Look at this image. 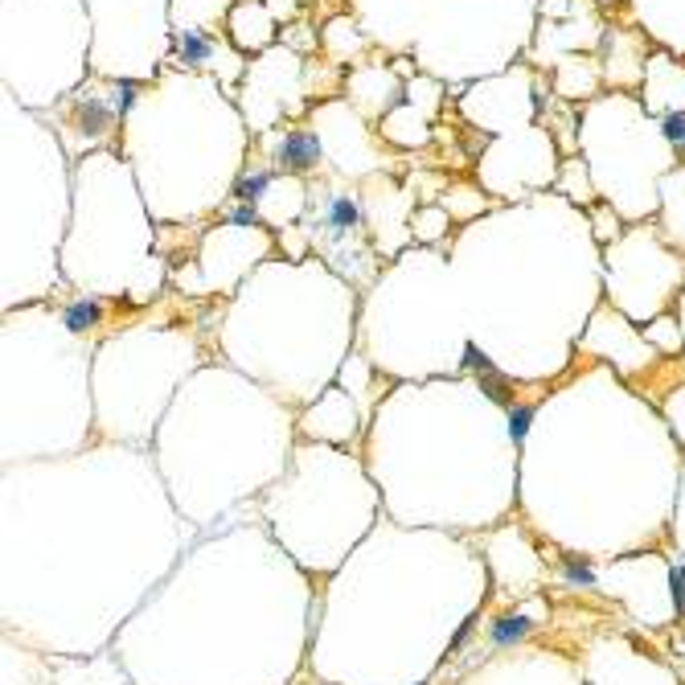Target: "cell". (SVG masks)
<instances>
[{"mask_svg":"<svg viewBox=\"0 0 685 685\" xmlns=\"http://www.w3.org/2000/svg\"><path fill=\"white\" fill-rule=\"evenodd\" d=\"M533 616H538V608H522V611H513V616L492 620L489 640H492L497 648H505V645H522V640L533 632V624H538Z\"/></svg>","mask_w":685,"mask_h":685,"instance_id":"3","label":"cell"},{"mask_svg":"<svg viewBox=\"0 0 685 685\" xmlns=\"http://www.w3.org/2000/svg\"><path fill=\"white\" fill-rule=\"evenodd\" d=\"M103 99H107V107L116 111V119H124V116H127V107L135 103V87H132V82H116V87H107V91H103Z\"/></svg>","mask_w":685,"mask_h":685,"instance_id":"8","label":"cell"},{"mask_svg":"<svg viewBox=\"0 0 685 685\" xmlns=\"http://www.w3.org/2000/svg\"><path fill=\"white\" fill-rule=\"evenodd\" d=\"M673 608L685 616V570L681 567L673 570Z\"/></svg>","mask_w":685,"mask_h":685,"instance_id":"12","label":"cell"},{"mask_svg":"<svg viewBox=\"0 0 685 685\" xmlns=\"http://www.w3.org/2000/svg\"><path fill=\"white\" fill-rule=\"evenodd\" d=\"M62 320H66L70 333H87V328H95L99 320H103V304H99V299H91V296L87 299H74Z\"/></svg>","mask_w":685,"mask_h":685,"instance_id":"5","label":"cell"},{"mask_svg":"<svg viewBox=\"0 0 685 685\" xmlns=\"http://www.w3.org/2000/svg\"><path fill=\"white\" fill-rule=\"evenodd\" d=\"M473 632H476V620H468V624H464L460 632H455V637H452V648H455V653H460V648L468 645V637H473Z\"/></svg>","mask_w":685,"mask_h":685,"instance_id":"13","label":"cell"},{"mask_svg":"<svg viewBox=\"0 0 685 685\" xmlns=\"http://www.w3.org/2000/svg\"><path fill=\"white\" fill-rule=\"evenodd\" d=\"M505 419H509V439H513V444H525V435H530V423H533V406H525V403H509V406H505Z\"/></svg>","mask_w":685,"mask_h":685,"instance_id":"7","label":"cell"},{"mask_svg":"<svg viewBox=\"0 0 685 685\" xmlns=\"http://www.w3.org/2000/svg\"><path fill=\"white\" fill-rule=\"evenodd\" d=\"M226 218H230V226H255L259 222V210H255V202H234L226 210Z\"/></svg>","mask_w":685,"mask_h":685,"instance_id":"11","label":"cell"},{"mask_svg":"<svg viewBox=\"0 0 685 685\" xmlns=\"http://www.w3.org/2000/svg\"><path fill=\"white\" fill-rule=\"evenodd\" d=\"M358 226H361V210L353 197L337 194V197H325V213H320V226H316V238L328 247L333 263L345 267V247L358 238Z\"/></svg>","mask_w":685,"mask_h":685,"instance_id":"1","label":"cell"},{"mask_svg":"<svg viewBox=\"0 0 685 685\" xmlns=\"http://www.w3.org/2000/svg\"><path fill=\"white\" fill-rule=\"evenodd\" d=\"M210 54H213V46H210L205 33H197V30L177 33V62H181V66H202Z\"/></svg>","mask_w":685,"mask_h":685,"instance_id":"4","label":"cell"},{"mask_svg":"<svg viewBox=\"0 0 685 685\" xmlns=\"http://www.w3.org/2000/svg\"><path fill=\"white\" fill-rule=\"evenodd\" d=\"M661 135H665L673 148H681V152H685V111H673V116H665V124H661Z\"/></svg>","mask_w":685,"mask_h":685,"instance_id":"10","label":"cell"},{"mask_svg":"<svg viewBox=\"0 0 685 685\" xmlns=\"http://www.w3.org/2000/svg\"><path fill=\"white\" fill-rule=\"evenodd\" d=\"M562 579L567 583H575V587H591L595 583V570H591V562H583V559H562Z\"/></svg>","mask_w":685,"mask_h":685,"instance_id":"9","label":"cell"},{"mask_svg":"<svg viewBox=\"0 0 685 685\" xmlns=\"http://www.w3.org/2000/svg\"><path fill=\"white\" fill-rule=\"evenodd\" d=\"M267 185H271V169H251V173L238 177V185H234V197H238V202H259Z\"/></svg>","mask_w":685,"mask_h":685,"instance_id":"6","label":"cell"},{"mask_svg":"<svg viewBox=\"0 0 685 685\" xmlns=\"http://www.w3.org/2000/svg\"><path fill=\"white\" fill-rule=\"evenodd\" d=\"M677 567H681V570H685V559H681V562H677Z\"/></svg>","mask_w":685,"mask_h":685,"instance_id":"14","label":"cell"},{"mask_svg":"<svg viewBox=\"0 0 685 685\" xmlns=\"http://www.w3.org/2000/svg\"><path fill=\"white\" fill-rule=\"evenodd\" d=\"M275 160H280V169H288V173H308L312 164L320 160V140L312 132H304V127H296V132H288L275 144Z\"/></svg>","mask_w":685,"mask_h":685,"instance_id":"2","label":"cell"}]
</instances>
